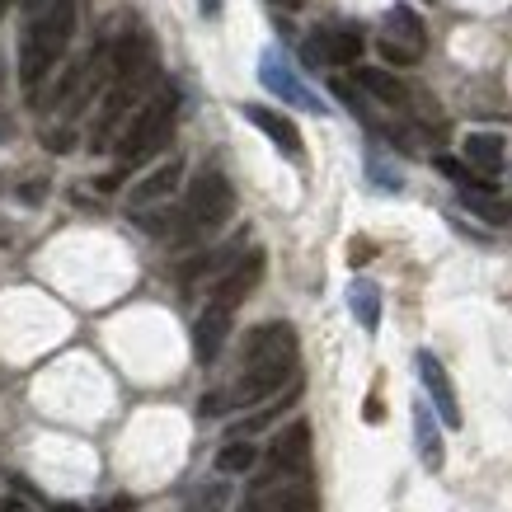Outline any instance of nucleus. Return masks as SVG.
Returning <instances> with one entry per match:
<instances>
[{"label":"nucleus","instance_id":"obj_11","mask_svg":"<svg viewBox=\"0 0 512 512\" xmlns=\"http://www.w3.org/2000/svg\"><path fill=\"white\" fill-rule=\"evenodd\" d=\"M414 367H419V381H423V390H428V400H433L437 419L447 423V428H461V404H456V390H451L447 367H442L433 353H419L414 357Z\"/></svg>","mask_w":512,"mask_h":512},{"label":"nucleus","instance_id":"obj_15","mask_svg":"<svg viewBox=\"0 0 512 512\" xmlns=\"http://www.w3.org/2000/svg\"><path fill=\"white\" fill-rule=\"evenodd\" d=\"M414 447H419V461L428 470H442V466H447V447H442L437 419H433V409H428L423 400H414Z\"/></svg>","mask_w":512,"mask_h":512},{"label":"nucleus","instance_id":"obj_29","mask_svg":"<svg viewBox=\"0 0 512 512\" xmlns=\"http://www.w3.org/2000/svg\"><path fill=\"white\" fill-rule=\"evenodd\" d=\"M0 85H5V66H0Z\"/></svg>","mask_w":512,"mask_h":512},{"label":"nucleus","instance_id":"obj_8","mask_svg":"<svg viewBox=\"0 0 512 512\" xmlns=\"http://www.w3.org/2000/svg\"><path fill=\"white\" fill-rule=\"evenodd\" d=\"M231 320H235V306H226V301H207L202 306V315L193 320V353H198L202 367H212L221 357V348H226V339H231Z\"/></svg>","mask_w":512,"mask_h":512},{"label":"nucleus","instance_id":"obj_21","mask_svg":"<svg viewBox=\"0 0 512 512\" xmlns=\"http://www.w3.org/2000/svg\"><path fill=\"white\" fill-rule=\"evenodd\" d=\"M367 174H372V184H381V188H400L404 184L400 170H390L381 156H367Z\"/></svg>","mask_w":512,"mask_h":512},{"label":"nucleus","instance_id":"obj_27","mask_svg":"<svg viewBox=\"0 0 512 512\" xmlns=\"http://www.w3.org/2000/svg\"><path fill=\"white\" fill-rule=\"evenodd\" d=\"M268 5H282V10H301L306 0H268Z\"/></svg>","mask_w":512,"mask_h":512},{"label":"nucleus","instance_id":"obj_1","mask_svg":"<svg viewBox=\"0 0 512 512\" xmlns=\"http://www.w3.org/2000/svg\"><path fill=\"white\" fill-rule=\"evenodd\" d=\"M296 376V334L292 325H259L249 329L245 339V362H240V376H235L231 390H217L212 400L202 404L207 414H221V409H231V404H259L268 395H278L282 386H292Z\"/></svg>","mask_w":512,"mask_h":512},{"label":"nucleus","instance_id":"obj_2","mask_svg":"<svg viewBox=\"0 0 512 512\" xmlns=\"http://www.w3.org/2000/svg\"><path fill=\"white\" fill-rule=\"evenodd\" d=\"M76 15L80 0H52L43 15H33V24L24 29V43H19V80H24V90H38V80H47V71L66 57V47L76 38Z\"/></svg>","mask_w":512,"mask_h":512},{"label":"nucleus","instance_id":"obj_17","mask_svg":"<svg viewBox=\"0 0 512 512\" xmlns=\"http://www.w3.org/2000/svg\"><path fill=\"white\" fill-rule=\"evenodd\" d=\"M348 306H353V320L367 329V334L381 329V287H376V282H367V278L348 282Z\"/></svg>","mask_w":512,"mask_h":512},{"label":"nucleus","instance_id":"obj_7","mask_svg":"<svg viewBox=\"0 0 512 512\" xmlns=\"http://www.w3.org/2000/svg\"><path fill=\"white\" fill-rule=\"evenodd\" d=\"M259 80H264L268 94H278L282 104H292V109H306V113H325V99H315L301 80H296V71L287 62H282L278 52H264L259 57Z\"/></svg>","mask_w":512,"mask_h":512},{"label":"nucleus","instance_id":"obj_19","mask_svg":"<svg viewBox=\"0 0 512 512\" xmlns=\"http://www.w3.org/2000/svg\"><path fill=\"white\" fill-rule=\"evenodd\" d=\"M461 202H466L475 217L494 221V226L512 221V202H508V198H498V193H494L489 184H466V188H461Z\"/></svg>","mask_w":512,"mask_h":512},{"label":"nucleus","instance_id":"obj_6","mask_svg":"<svg viewBox=\"0 0 512 512\" xmlns=\"http://www.w3.org/2000/svg\"><path fill=\"white\" fill-rule=\"evenodd\" d=\"M381 57L390 66H414L423 57V47H428V29H423V19L409 10V5H395L381 24Z\"/></svg>","mask_w":512,"mask_h":512},{"label":"nucleus","instance_id":"obj_4","mask_svg":"<svg viewBox=\"0 0 512 512\" xmlns=\"http://www.w3.org/2000/svg\"><path fill=\"white\" fill-rule=\"evenodd\" d=\"M174 113H179V94H174V85H160V90L127 118L123 137H118V160H123V165H141V160L156 156L174 132Z\"/></svg>","mask_w":512,"mask_h":512},{"label":"nucleus","instance_id":"obj_20","mask_svg":"<svg viewBox=\"0 0 512 512\" xmlns=\"http://www.w3.org/2000/svg\"><path fill=\"white\" fill-rule=\"evenodd\" d=\"M254 461H259V451H254V442H245V437H235V442H226V447L217 451L221 475H245V470H254Z\"/></svg>","mask_w":512,"mask_h":512},{"label":"nucleus","instance_id":"obj_25","mask_svg":"<svg viewBox=\"0 0 512 512\" xmlns=\"http://www.w3.org/2000/svg\"><path fill=\"white\" fill-rule=\"evenodd\" d=\"M198 5H202V15H207V19L221 15V0H198Z\"/></svg>","mask_w":512,"mask_h":512},{"label":"nucleus","instance_id":"obj_10","mask_svg":"<svg viewBox=\"0 0 512 512\" xmlns=\"http://www.w3.org/2000/svg\"><path fill=\"white\" fill-rule=\"evenodd\" d=\"M306 57L311 62H329V66H353L362 57V33L343 29V24H325L306 38Z\"/></svg>","mask_w":512,"mask_h":512},{"label":"nucleus","instance_id":"obj_26","mask_svg":"<svg viewBox=\"0 0 512 512\" xmlns=\"http://www.w3.org/2000/svg\"><path fill=\"white\" fill-rule=\"evenodd\" d=\"M47 5H52V0H24V10H29V19H33V15H43Z\"/></svg>","mask_w":512,"mask_h":512},{"label":"nucleus","instance_id":"obj_23","mask_svg":"<svg viewBox=\"0 0 512 512\" xmlns=\"http://www.w3.org/2000/svg\"><path fill=\"white\" fill-rule=\"evenodd\" d=\"M24 202H38V198H47V184H24V193H19Z\"/></svg>","mask_w":512,"mask_h":512},{"label":"nucleus","instance_id":"obj_13","mask_svg":"<svg viewBox=\"0 0 512 512\" xmlns=\"http://www.w3.org/2000/svg\"><path fill=\"white\" fill-rule=\"evenodd\" d=\"M259 278H264V249H249L245 259H235L226 273H221V282H217V301H226V306H240L254 287H259Z\"/></svg>","mask_w":512,"mask_h":512},{"label":"nucleus","instance_id":"obj_9","mask_svg":"<svg viewBox=\"0 0 512 512\" xmlns=\"http://www.w3.org/2000/svg\"><path fill=\"white\" fill-rule=\"evenodd\" d=\"M268 470L273 475H306L311 470V423L296 419L268 442Z\"/></svg>","mask_w":512,"mask_h":512},{"label":"nucleus","instance_id":"obj_28","mask_svg":"<svg viewBox=\"0 0 512 512\" xmlns=\"http://www.w3.org/2000/svg\"><path fill=\"white\" fill-rule=\"evenodd\" d=\"M5 5H10V0H0V15H5Z\"/></svg>","mask_w":512,"mask_h":512},{"label":"nucleus","instance_id":"obj_5","mask_svg":"<svg viewBox=\"0 0 512 512\" xmlns=\"http://www.w3.org/2000/svg\"><path fill=\"white\" fill-rule=\"evenodd\" d=\"M245 512H320V494L311 489L306 475H273L249 489Z\"/></svg>","mask_w":512,"mask_h":512},{"label":"nucleus","instance_id":"obj_18","mask_svg":"<svg viewBox=\"0 0 512 512\" xmlns=\"http://www.w3.org/2000/svg\"><path fill=\"white\" fill-rule=\"evenodd\" d=\"M357 90H367L376 104H390V109H404V104H409V90H404L390 71H381V66H362V71H357Z\"/></svg>","mask_w":512,"mask_h":512},{"label":"nucleus","instance_id":"obj_16","mask_svg":"<svg viewBox=\"0 0 512 512\" xmlns=\"http://www.w3.org/2000/svg\"><path fill=\"white\" fill-rule=\"evenodd\" d=\"M179 179H184V160H165L160 170H151L146 179H141L137 188H132V207H151V202H165L179 188Z\"/></svg>","mask_w":512,"mask_h":512},{"label":"nucleus","instance_id":"obj_14","mask_svg":"<svg viewBox=\"0 0 512 512\" xmlns=\"http://www.w3.org/2000/svg\"><path fill=\"white\" fill-rule=\"evenodd\" d=\"M461 156H466V165L475 174H484V179H494L498 170H503V156H508V141L498 137V132H470L466 141H461Z\"/></svg>","mask_w":512,"mask_h":512},{"label":"nucleus","instance_id":"obj_24","mask_svg":"<svg viewBox=\"0 0 512 512\" xmlns=\"http://www.w3.org/2000/svg\"><path fill=\"white\" fill-rule=\"evenodd\" d=\"M15 137V118H10V113H0V141H10Z\"/></svg>","mask_w":512,"mask_h":512},{"label":"nucleus","instance_id":"obj_3","mask_svg":"<svg viewBox=\"0 0 512 512\" xmlns=\"http://www.w3.org/2000/svg\"><path fill=\"white\" fill-rule=\"evenodd\" d=\"M235 212V188L231 179L221 170H198L193 174V184H188V198H184V212H179V231L174 240L179 245H193L202 235L221 231Z\"/></svg>","mask_w":512,"mask_h":512},{"label":"nucleus","instance_id":"obj_12","mask_svg":"<svg viewBox=\"0 0 512 512\" xmlns=\"http://www.w3.org/2000/svg\"><path fill=\"white\" fill-rule=\"evenodd\" d=\"M245 118L259 132H264L273 146H278L287 160H301L306 156V141H301V132H296V123L287 118V113H278V109H268V104H245Z\"/></svg>","mask_w":512,"mask_h":512},{"label":"nucleus","instance_id":"obj_22","mask_svg":"<svg viewBox=\"0 0 512 512\" xmlns=\"http://www.w3.org/2000/svg\"><path fill=\"white\" fill-rule=\"evenodd\" d=\"M221 503H226V489H207L202 498L188 503V512H221Z\"/></svg>","mask_w":512,"mask_h":512}]
</instances>
